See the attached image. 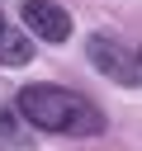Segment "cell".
Listing matches in <instances>:
<instances>
[{"label": "cell", "instance_id": "7a4b0ae2", "mask_svg": "<svg viewBox=\"0 0 142 151\" xmlns=\"http://www.w3.org/2000/svg\"><path fill=\"white\" fill-rule=\"evenodd\" d=\"M85 57H90V66H95V71H104V76H109V80H118L123 90H133V85H137V57H133L118 38L95 33V38L85 42Z\"/></svg>", "mask_w": 142, "mask_h": 151}, {"label": "cell", "instance_id": "6da1fadb", "mask_svg": "<svg viewBox=\"0 0 142 151\" xmlns=\"http://www.w3.org/2000/svg\"><path fill=\"white\" fill-rule=\"evenodd\" d=\"M14 104H19L24 123H33L43 132H62V137H95V132H104L99 104H90L76 90H62V85H24Z\"/></svg>", "mask_w": 142, "mask_h": 151}, {"label": "cell", "instance_id": "5b68a950", "mask_svg": "<svg viewBox=\"0 0 142 151\" xmlns=\"http://www.w3.org/2000/svg\"><path fill=\"white\" fill-rule=\"evenodd\" d=\"M0 28H5V19H0Z\"/></svg>", "mask_w": 142, "mask_h": 151}, {"label": "cell", "instance_id": "3957f363", "mask_svg": "<svg viewBox=\"0 0 142 151\" xmlns=\"http://www.w3.org/2000/svg\"><path fill=\"white\" fill-rule=\"evenodd\" d=\"M24 28L28 38H43V42H66L71 38V14L52 0H24Z\"/></svg>", "mask_w": 142, "mask_h": 151}, {"label": "cell", "instance_id": "277c9868", "mask_svg": "<svg viewBox=\"0 0 142 151\" xmlns=\"http://www.w3.org/2000/svg\"><path fill=\"white\" fill-rule=\"evenodd\" d=\"M28 57H33V38L14 33V28H0V66H24Z\"/></svg>", "mask_w": 142, "mask_h": 151}]
</instances>
